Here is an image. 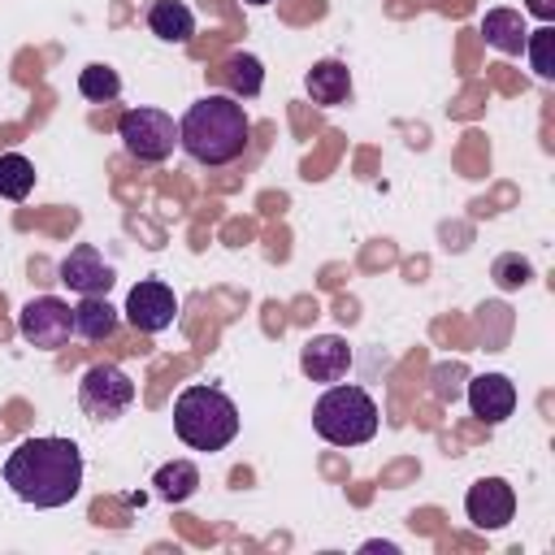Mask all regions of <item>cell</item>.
Returning <instances> with one entry per match:
<instances>
[{
	"label": "cell",
	"instance_id": "obj_1",
	"mask_svg": "<svg viewBox=\"0 0 555 555\" xmlns=\"http://www.w3.org/2000/svg\"><path fill=\"white\" fill-rule=\"evenodd\" d=\"M4 486L30 507H65L82 490V451L74 438H26L4 460Z\"/></svg>",
	"mask_w": 555,
	"mask_h": 555
},
{
	"label": "cell",
	"instance_id": "obj_2",
	"mask_svg": "<svg viewBox=\"0 0 555 555\" xmlns=\"http://www.w3.org/2000/svg\"><path fill=\"white\" fill-rule=\"evenodd\" d=\"M251 134V121L234 95H204L195 100L178 121V147L195 165H230L243 156Z\"/></svg>",
	"mask_w": 555,
	"mask_h": 555
},
{
	"label": "cell",
	"instance_id": "obj_3",
	"mask_svg": "<svg viewBox=\"0 0 555 555\" xmlns=\"http://www.w3.org/2000/svg\"><path fill=\"white\" fill-rule=\"evenodd\" d=\"M173 434L191 451H221L238 434V408L217 386H186L173 399Z\"/></svg>",
	"mask_w": 555,
	"mask_h": 555
},
{
	"label": "cell",
	"instance_id": "obj_4",
	"mask_svg": "<svg viewBox=\"0 0 555 555\" xmlns=\"http://www.w3.org/2000/svg\"><path fill=\"white\" fill-rule=\"evenodd\" d=\"M312 429L330 447H360L377 434V403L364 386H334L312 403Z\"/></svg>",
	"mask_w": 555,
	"mask_h": 555
},
{
	"label": "cell",
	"instance_id": "obj_5",
	"mask_svg": "<svg viewBox=\"0 0 555 555\" xmlns=\"http://www.w3.org/2000/svg\"><path fill=\"white\" fill-rule=\"evenodd\" d=\"M117 139L139 165H160L178 147V121L160 108H126L117 121Z\"/></svg>",
	"mask_w": 555,
	"mask_h": 555
},
{
	"label": "cell",
	"instance_id": "obj_6",
	"mask_svg": "<svg viewBox=\"0 0 555 555\" xmlns=\"http://www.w3.org/2000/svg\"><path fill=\"white\" fill-rule=\"evenodd\" d=\"M78 403L91 421H117L134 403V382L117 364H91L78 382Z\"/></svg>",
	"mask_w": 555,
	"mask_h": 555
},
{
	"label": "cell",
	"instance_id": "obj_7",
	"mask_svg": "<svg viewBox=\"0 0 555 555\" xmlns=\"http://www.w3.org/2000/svg\"><path fill=\"white\" fill-rule=\"evenodd\" d=\"M17 330H22V338L30 347H43V351L65 347L69 334H74V308L65 299H56V295H35L17 312Z\"/></svg>",
	"mask_w": 555,
	"mask_h": 555
},
{
	"label": "cell",
	"instance_id": "obj_8",
	"mask_svg": "<svg viewBox=\"0 0 555 555\" xmlns=\"http://www.w3.org/2000/svg\"><path fill=\"white\" fill-rule=\"evenodd\" d=\"M126 321L139 330V334H160V330H169L173 325V312H178V295L165 286V282H156V278H147V282H139V286H130V295H126Z\"/></svg>",
	"mask_w": 555,
	"mask_h": 555
},
{
	"label": "cell",
	"instance_id": "obj_9",
	"mask_svg": "<svg viewBox=\"0 0 555 555\" xmlns=\"http://www.w3.org/2000/svg\"><path fill=\"white\" fill-rule=\"evenodd\" d=\"M464 512L477 529H503L516 516V490L507 477H481L464 494Z\"/></svg>",
	"mask_w": 555,
	"mask_h": 555
},
{
	"label": "cell",
	"instance_id": "obj_10",
	"mask_svg": "<svg viewBox=\"0 0 555 555\" xmlns=\"http://www.w3.org/2000/svg\"><path fill=\"white\" fill-rule=\"evenodd\" d=\"M113 264L100 256V247L91 243H78L65 260H61V282L74 291V295H108L113 286Z\"/></svg>",
	"mask_w": 555,
	"mask_h": 555
},
{
	"label": "cell",
	"instance_id": "obj_11",
	"mask_svg": "<svg viewBox=\"0 0 555 555\" xmlns=\"http://www.w3.org/2000/svg\"><path fill=\"white\" fill-rule=\"evenodd\" d=\"M299 369L308 382H338L351 369V347L338 334H312L299 347Z\"/></svg>",
	"mask_w": 555,
	"mask_h": 555
},
{
	"label": "cell",
	"instance_id": "obj_12",
	"mask_svg": "<svg viewBox=\"0 0 555 555\" xmlns=\"http://www.w3.org/2000/svg\"><path fill=\"white\" fill-rule=\"evenodd\" d=\"M468 408L486 425L507 421L516 412V386H512V377L507 373H477L468 382Z\"/></svg>",
	"mask_w": 555,
	"mask_h": 555
},
{
	"label": "cell",
	"instance_id": "obj_13",
	"mask_svg": "<svg viewBox=\"0 0 555 555\" xmlns=\"http://www.w3.org/2000/svg\"><path fill=\"white\" fill-rule=\"evenodd\" d=\"M304 91H308V100L321 104V108L347 104V95H351V69H347L343 61H317V65L308 69V78H304Z\"/></svg>",
	"mask_w": 555,
	"mask_h": 555
},
{
	"label": "cell",
	"instance_id": "obj_14",
	"mask_svg": "<svg viewBox=\"0 0 555 555\" xmlns=\"http://www.w3.org/2000/svg\"><path fill=\"white\" fill-rule=\"evenodd\" d=\"M481 35H486V43L494 48V52H503V56H516V52H525V17L516 13V9H490L486 17H481Z\"/></svg>",
	"mask_w": 555,
	"mask_h": 555
},
{
	"label": "cell",
	"instance_id": "obj_15",
	"mask_svg": "<svg viewBox=\"0 0 555 555\" xmlns=\"http://www.w3.org/2000/svg\"><path fill=\"white\" fill-rule=\"evenodd\" d=\"M147 30L165 43H186L195 35V13L182 0H152L147 9Z\"/></svg>",
	"mask_w": 555,
	"mask_h": 555
},
{
	"label": "cell",
	"instance_id": "obj_16",
	"mask_svg": "<svg viewBox=\"0 0 555 555\" xmlns=\"http://www.w3.org/2000/svg\"><path fill=\"white\" fill-rule=\"evenodd\" d=\"M113 330H117V308L104 295H82L74 308V334L100 343V338H113Z\"/></svg>",
	"mask_w": 555,
	"mask_h": 555
},
{
	"label": "cell",
	"instance_id": "obj_17",
	"mask_svg": "<svg viewBox=\"0 0 555 555\" xmlns=\"http://www.w3.org/2000/svg\"><path fill=\"white\" fill-rule=\"evenodd\" d=\"M221 78H225V91H230L234 100H251V95H260V87H264V65H260L251 52H234V56H225Z\"/></svg>",
	"mask_w": 555,
	"mask_h": 555
},
{
	"label": "cell",
	"instance_id": "obj_18",
	"mask_svg": "<svg viewBox=\"0 0 555 555\" xmlns=\"http://www.w3.org/2000/svg\"><path fill=\"white\" fill-rule=\"evenodd\" d=\"M152 486H156V494H160L165 503H186V499L199 490V468H195L191 460H169V464L156 468Z\"/></svg>",
	"mask_w": 555,
	"mask_h": 555
},
{
	"label": "cell",
	"instance_id": "obj_19",
	"mask_svg": "<svg viewBox=\"0 0 555 555\" xmlns=\"http://www.w3.org/2000/svg\"><path fill=\"white\" fill-rule=\"evenodd\" d=\"M35 191V165L22 152L0 156V199H26Z\"/></svg>",
	"mask_w": 555,
	"mask_h": 555
},
{
	"label": "cell",
	"instance_id": "obj_20",
	"mask_svg": "<svg viewBox=\"0 0 555 555\" xmlns=\"http://www.w3.org/2000/svg\"><path fill=\"white\" fill-rule=\"evenodd\" d=\"M78 91L87 95V100H95V104H108V100H117V91H121V78H117V69L113 65H87V69H78Z\"/></svg>",
	"mask_w": 555,
	"mask_h": 555
},
{
	"label": "cell",
	"instance_id": "obj_21",
	"mask_svg": "<svg viewBox=\"0 0 555 555\" xmlns=\"http://www.w3.org/2000/svg\"><path fill=\"white\" fill-rule=\"evenodd\" d=\"M525 52H529L538 78H555V30H551V26L529 30V35H525Z\"/></svg>",
	"mask_w": 555,
	"mask_h": 555
},
{
	"label": "cell",
	"instance_id": "obj_22",
	"mask_svg": "<svg viewBox=\"0 0 555 555\" xmlns=\"http://www.w3.org/2000/svg\"><path fill=\"white\" fill-rule=\"evenodd\" d=\"M490 273H494V286H499V291H520V286H529V282H533V264H529L525 256H516V251L499 256Z\"/></svg>",
	"mask_w": 555,
	"mask_h": 555
},
{
	"label": "cell",
	"instance_id": "obj_23",
	"mask_svg": "<svg viewBox=\"0 0 555 555\" xmlns=\"http://www.w3.org/2000/svg\"><path fill=\"white\" fill-rule=\"evenodd\" d=\"M525 9H529L538 22H551V17H555V0H525Z\"/></svg>",
	"mask_w": 555,
	"mask_h": 555
},
{
	"label": "cell",
	"instance_id": "obj_24",
	"mask_svg": "<svg viewBox=\"0 0 555 555\" xmlns=\"http://www.w3.org/2000/svg\"><path fill=\"white\" fill-rule=\"evenodd\" d=\"M364 551H390V555H395L399 546H395V542H364Z\"/></svg>",
	"mask_w": 555,
	"mask_h": 555
},
{
	"label": "cell",
	"instance_id": "obj_25",
	"mask_svg": "<svg viewBox=\"0 0 555 555\" xmlns=\"http://www.w3.org/2000/svg\"><path fill=\"white\" fill-rule=\"evenodd\" d=\"M243 4H269V0H243Z\"/></svg>",
	"mask_w": 555,
	"mask_h": 555
}]
</instances>
